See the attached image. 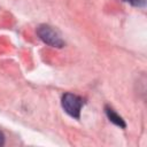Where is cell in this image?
<instances>
[{
    "instance_id": "cell-1",
    "label": "cell",
    "mask_w": 147,
    "mask_h": 147,
    "mask_svg": "<svg viewBox=\"0 0 147 147\" xmlns=\"http://www.w3.org/2000/svg\"><path fill=\"white\" fill-rule=\"evenodd\" d=\"M61 105H62L63 110L69 116L76 118V119L80 118V110L84 105V100L80 96L72 94V93H65L62 96Z\"/></svg>"
},
{
    "instance_id": "cell-2",
    "label": "cell",
    "mask_w": 147,
    "mask_h": 147,
    "mask_svg": "<svg viewBox=\"0 0 147 147\" xmlns=\"http://www.w3.org/2000/svg\"><path fill=\"white\" fill-rule=\"evenodd\" d=\"M37 34L48 46L57 47V48H61L64 46V41L60 37V34L52 26L47 24H40L37 28Z\"/></svg>"
},
{
    "instance_id": "cell-3",
    "label": "cell",
    "mask_w": 147,
    "mask_h": 147,
    "mask_svg": "<svg viewBox=\"0 0 147 147\" xmlns=\"http://www.w3.org/2000/svg\"><path fill=\"white\" fill-rule=\"evenodd\" d=\"M105 111H106V115H107V117L109 118V121L110 122H113L115 125H117V126H119V127H125L126 126V124H125V122H124V119L113 109V108H110V107H108V106H106V108H105Z\"/></svg>"
},
{
    "instance_id": "cell-4",
    "label": "cell",
    "mask_w": 147,
    "mask_h": 147,
    "mask_svg": "<svg viewBox=\"0 0 147 147\" xmlns=\"http://www.w3.org/2000/svg\"><path fill=\"white\" fill-rule=\"evenodd\" d=\"M124 1H126L130 5L136 6V7H145V5H146V0H124Z\"/></svg>"
},
{
    "instance_id": "cell-5",
    "label": "cell",
    "mask_w": 147,
    "mask_h": 147,
    "mask_svg": "<svg viewBox=\"0 0 147 147\" xmlns=\"http://www.w3.org/2000/svg\"><path fill=\"white\" fill-rule=\"evenodd\" d=\"M5 144V136H3V133L0 131V146H2Z\"/></svg>"
}]
</instances>
